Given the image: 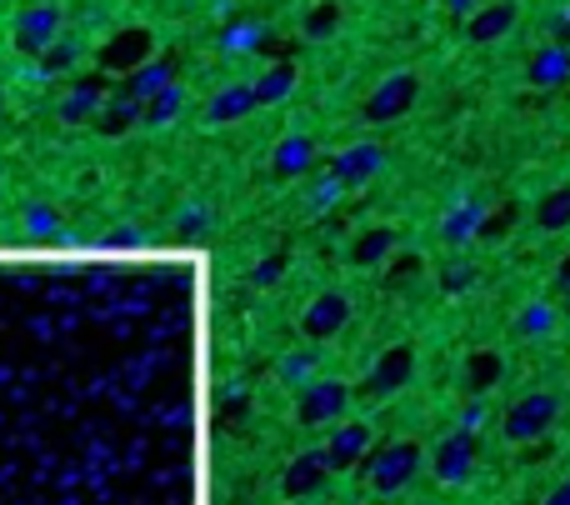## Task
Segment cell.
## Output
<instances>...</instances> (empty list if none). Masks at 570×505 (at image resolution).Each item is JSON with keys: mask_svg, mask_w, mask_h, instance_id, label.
<instances>
[{"mask_svg": "<svg viewBox=\"0 0 570 505\" xmlns=\"http://www.w3.org/2000/svg\"><path fill=\"white\" fill-rule=\"evenodd\" d=\"M366 471H370V485H376L380 495L400 491V485H406L410 475L420 471V445H416V441H390V445H380V451L366 455Z\"/></svg>", "mask_w": 570, "mask_h": 505, "instance_id": "obj_1", "label": "cell"}, {"mask_svg": "<svg viewBox=\"0 0 570 505\" xmlns=\"http://www.w3.org/2000/svg\"><path fill=\"white\" fill-rule=\"evenodd\" d=\"M556 416H560V400L550 396V390H536V396H526V400H516V406L506 410V441H540L550 426H556Z\"/></svg>", "mask_w": 570, "mask_h": 505, "instance_id": "obj_2", "label": "cell"}, {"mask_svg": "<svg viewBox=\"0 0 570 505\" xmlns=\"http://www.w3.org/2000/svg\"><path fill=\"white\" fill-rule=\"evenodd\" d=\"M55 41H61V11H55V6H25V11L15 15V51L21 55L41 61Z\"/></svg>", "mask_w": 570, "mask_h": 505, "instance_id": "obj_3", "label": "cell"}, {"mask_svg": "<svg viewBox=\"0 0 570 505\" xmlns=\"http://www.w3.org/2000/svg\"><path fill=\"white\" fill-rule=\"evenodd\" d=\"M416 96H420V80L410 76V71H396V76H386L376 90H370L366 120H376V126H386V120H400L410 106H416Z\"/></svg>", "mask_w": 570, "mask_h": 505, "instance_id": "obj_4", "label": "cell"}, {"mask_svg": "<svg viewBox=\"0 0 570 505\" xmlns=\"http://www.w3.org/2000/svg\"><path fill=\"white\" fill-rule=\"evenodd\" d=\"M345 400H351L345 380H311V386H301L295 420H301V426H325V420H335L345 410Z\"/></svg>", "mask_w": 570, "mask_h": 505, "instance_id": "obj_5", "label": "cell"}, {"mask_svg": "<svg viewBox=\"0 0 570 505\" xmlns=\"http://www.w3.org/2000/svg\"><path fill=\"white\" fill-rule=\"evenodd\" d=\"M380 165H386V151H380L376 140H355V146H345L331 161V175L345 185H366L370 175H380Z\"/></svg>", "mask_w": 570, "mask_h": 505, "instance_id": "obj_6", "label": "cell"}, {"mask_svg": "<svg viewBox=\"0 0 570 505\" xmlns=\"http://www.w3.org/2000/svg\"><path fill=\"white\" fill-rule=\"evenodd\" d=\"M435 475H441L445 485H461L465 475H471V465H475V430H455V436H445L441 445H435Z\"/></svg>", "mask_w": 570, "mask_h": 505, "instance_id": "obj_7", "label": "cell"}, {"mask_svg": "<svg viewBox=\"0 0 570 505\" xmlns=\"http://www.w3.org/2000/svg\"><path fill=\"white\" fill-rule=\"evenodd\" d=\"M331 471H335V465H331V455H325V451H305V455H295V461L286 465V481H280V491L291 495V501H301V495L321 491Z\"/></svg>", "mask_w": 570, "mask_h": 505, "instance_id": "obj_8", "label": "cell"}, {"mask_svg": "<svg viewBox=\"0 0 570 505\" xmlns=\"http://www.w3.org/2000/svg\"><path fill=\"white\" fill-rule=\"evenodd\" d=\"M526 80H530L536 90L566 86V80H570V45H566V41L540 45V51L530 55V65H526Z\"/></svg>", "mask_w": 570, "mask_h": 505, "instance_id": "obj_9", "label": "cell"}, {"mask_svg": "<svg viewBox=\"0 0 570 505\" xmlns=\"http://www.w3.org/2000/svg\"><path fill=\"white\" fill-rule=\"evenodd\" d=\"M410 370H416V351H410V345H390L376 361V370H370L366 390L370 396H390V390H400L410 380Z\"/></svg>", "mask_w": 570, "mask_h": 505, "instance_id": "obj_10", "label": "cell"}, {"mask_svg": "<svg viewBox=\"0 0 570 505\" xmlns=\"http://www.w3.org/2000/svg\"><path fill=\"white\" fill-rule=\"evenodd\" d=\"M345 321H351V301H345L341 291H325L321 301H311V311L301 315V331L311 335V341H325V335H335Z\"/></svg>", "mask_w": 570, "mask_h": 505, "instance_id": "obj_11", "label": "cell"}, {"mask_svg": "<svg viewBox=\"0 0 570 505\" xmlns=\"http://www.w3.org/2000/svg\"><path fill=\"white\" fill-rule=\"evenodd\" d=\"M516 0H491V6H481V11L475 15H465V35H471L475 45H491V41H501V35L510 31V25H516Z\"/></svg>", "mask_w": 570, "mask_h": 505, "instance_id": "obj_12", "label": "cell"}, {"mask_svg": "<svg viewBox=\"0 0 570 505\" xmlns=\"http://www.w3.org/2000/svg\"><path fill=\"white\" fill-rule=\"evenodd\" d=\"M106 76H80L76 86H71V96L61 100V120H71V126H80V120L100 116V106H106Z\"/></svg>", "mask_w": 570, "mask_h": 505, "instance_id": "obj_13", "label": "cell"}, {"mask_svg": "<svg viewBox=\"0 0 570 505\" xmlns=\"http://www.w3.org/2000/svg\"><path fill=\"white\" fill-rule=\"evenodd\" d=\"M315 165V140L311 136H286L270 151V171L280 175V181H295V175H311Z\"/></svg>", "mask_w": 570, "mask_h": 505, "instance_id": "obj_14", "label": "cell"}, {"mask_svg": "<svg viewBox=\"0 0 570 505\" xmlns=\"http://www.w3.org/2000/svg\"><path fill=\"white\" fill-rule=\"evenodd\" d=\"M325 455H331L335 471L366 465V455H370V426H341V430L331 436V445H325Z\"/></svg>", "mask_w": 570, "mask_h": 505, "instance_id": "obj_15", "label": "cell"}, {"mask_svg": "<svg viewBox=\"0 0 570 505\" xmlns=\"http://www.w3.org/2000/svg\"><path fill=\"white\" fill-rule=\"evenodd\" d=\"M146 61H151V35L146 31H126L100 51V65H106V71H126V76L136 71V65H146Z\"/></svg>", "mask_w": 570, "mask_h": 505, "instance_id": "obj_16", "label": "cell"}, {"mask_svg": "<svg viewBox=\"0 0 570 505\" xmlns=\"http://www.w3.org/2000/svg\"><path fill=\"white\" fill-rule=\"evenodd\" d=\"M171 80H175V61H171V55H155V61L136 65V71L126 76V96H136L140 106H146V100H151L155 90H165Z\"/></svg>", "mask_w": 570, "mask_h": 505, "instance_id": "obj_17", "label": "cell"}, {"mask_svg": "<svg viewBox=\"0 0 570 505\" xmlns=\"http://www.w3.org/2000/svg\"><path fill=\"white\" fill-rule=\"evenodd\" d=\"M256 106H260V100H256V86L236 80V86H226V90H216V96H211V110H205V116L216 120V126H226V120H246Z\"/></svg>", "mask_w": 570, "mask_h": 505, "instance_id": "obj_18", "label": "cell"}, {"mask_svg": "<svg viewBox=\"0 0 570 505\" xmlns=\"http://www.w3.org/2000/svg\"><path fill=\"white\" fill-rule=\"evenodd\" d=\"M140 120H146V106H140L136 96H126V90H120L116 100H106V106H100L96 126L106 130V136H126V130H130V126H140Z\"/></svg>", "mask_w": 570, "mask_h": 505, "instance_id": "obj_19", "label": "cell"}, {"mask_svg": "<svg viewBox=\"0 0 570 505\" xmlns=\"http://www.w3.org/2000/svg\"><path fill=\"white\" fill-rule=\"evenodd\" d=\"M481 226H485V205H475V201H461L455 211H445V221H441V236L451 240V246H465L471 236H481Z\"/></svg>", "mask_w": 570, "mask_h": 505, "instance_id": "obj_20", "label": "cell"}, {"mask_svg": "<svg viewBox=\"0 0 570 505\" xmlns=\"http://www.w3.org/2000/svg\"><path fill=\"white\" fill-rule=\"evenodd\" d=\"M250 86H256L260 106H280V100L295 90V65H266V71H260Z\"/></svg>", "mask_w": 570, "mask_h": 505, "instance_id": "obj_21", "label": "cell"}, {"mask_svg": "<svg viewBox=\"0 0 570 505\" xmlns=\"http://www.w3.org/2000/svg\"><path fill=\"white\" fill-rule=\"evenodd\" d=\"M390 250H396V230L376 226V230H366V236L355 240L351 260H355V266H380V260H390Z\"/></svg>", "mask_w": 570, "mask_h": 505, "instance_id": "obj_22", "label": "cell"}, {"mask_svg": "<svg viewBox=\"0 0 570 505\" xmlns=\"http://www.w3.org/2000/svg\"><path fill=\"white\" fill-rule=\"evenodd\" d=\"M536 226L546 230V236H556V230L570 226V185H556V191L536 205Z\"/></svg>", "mask_w": 570, "mask_h": 505, "instance_id": "obj_23", "label": "cell"}, {"mask_svg": "<svg viewBox=\"0 0 570 505\" xmlns=\"http://www.w3.org/2000/svg\"><path fill=\"white\" fill-rule=\"evenodd\" d=\"M181 106H185V86L171 80L165 90H155V96L146 100V120H140V126H165V120L181 116Z\"/></svg>", "mask_w": 570, "mask_h": 505, "instance_id": "obj_24", "label": "cell"}, {"mask_svg": "<svg viewBox=\"0 0 570 505\" xmlns=\"http://www.w3.org/2000/svg\"><path fill=\"white\" fill-rule=\"evenodd\" d=\"M495 380H501V355H495V351H475L471 361H465V390L481 396V390H491Z\"/></svg>", "mask_w": 570, "mask_h": 505, "instance_id": "obj_25", "label": "cell"}, {"mask_svg": "<svg viewBox=\"0 0 570 505\" xmlns=\"http://www.w3.org/2000/svg\"><path fill=\"white\" fill-rule=\"evenodd\" d=\"M21 221H25V230H31L35 240H65V236H61V211H55V205L31 201V205L21 211Z\"/></svg>", "mask_w": 570, "mask_h": 505, "instance_id": "obj_26", "label": "cell"}, {"mask_svg": "<svg viewBox=\"0 0 570 505\" xmlns=\"http://www.w3.org/2000/svg\"><path fill=\"white\" fill-rule=\"evenodd\" d=\"M260 45H266V25H256V21H236L221 31V51H230V55H250V51H260Z\"/></svg>", "mask_w": 570, "mask_h": 505, "instance_id": "obj_27", "label": "cell"}, {"mask_svg": "<svg viewBox=\"0 0 570 505\" xmlns=\"http://www.w3.org/2000/svg\"><path fill=\"white\" fill-rule=\"evenodd\" d=\"M311 376H315V345H301V351H291L280 361V380L286 386H311Z\"/></svg>", "mask_w": 570, "mask_h": 505, "instance_id": "obj_28", "label": "cell"}, {"mask_svg": "<svg viewBox=\"0 0 570 505\" xmlns=\"http://www.w3.org/2000/svg\"><path fill=\"white\" fill-rule=\"evenodd\" d=\"M80 61V41H71V35H61V41L51 45V51L41 55V71L45 76H65V71H71V65Z\"/></svg>", "mask_w": 570, "mask_h": 505, "instance_id": "obj_29", "label": "cell"}, {"mask_svg": "<svg viewBox=\"0 0 570 505\" xmlns=\"http://www.w3.org/2000/svg\"><path fill=\"white\" fill-rule=\"evenodd\" d=\"M335 21H341V6H335V0H321L315 11H305V35H311V41H325V35H335Z\"/></svg>", "mask_w": 570, "mask_h": 505, "instance_id": "obj_30", "label": "cell"}, {"mask_svg": "<svg viewBox=\"0 0 570 505\" xmlns=\"http://www.w3.org/2000/svg\"><path fill=\"white\" fill-rule=\"evenodd\" d=\"M550 325H556V311H550V305H530V311L516 321V331L520 335H546Z\"/></svg>", "mask_w": 570, "mask_h": 505, "instance_id": "obj_31", "label": "cell"}, {"mask_svg": "<svg viewBox=\"0 0 570 505\" xmlns=\"http://www.w3.org/2000/svg\"><path fill=\"white\" fill-rule=\"evenodd\" d=\"M516 226V205H501V211H485V226H481V240H501L506 230Z\"/></svg>", "mask_w": 570, "mask_h": 505, "instance_id": "obj_32", "label": "cell"}, {"mask_svg": "<svg viewBox=\"0 0 570 505\" xmlns=\"http://www.w3.org/2000/svg\"><path fill=\"white\" fill-rule=\"evenodd\" d=\"M345 195V181H335V175H325V181H315V191H311V211H331L335 201Z\"/></svg>", "mask_w": 570, "mask_h": 505, "instance_id": "obj_33", "label": "cell"}, {"mask_svg": "<svg viewBox=\"0 0 570 505\" xmlns=\"http://www.w3.org/2000/svg\"><path fill=\"white\" fill-rule=\"evenodd\" d=\"M205 221H211V211H205V205H181V211H175V226H181L185 236H201Z\"/></svg>", "mask_w": 570, "mask_h": 505, "instance_id": "obj_34", "label": "cell"}, {"mask_svg": "<svg viewBox=\"0 0 570 505\" xmlns=\"http://www.w3.org/2000/svg\"><path fill=\"white\" fill-rule=\"evenodd\" d=\"M280 276H286V256H266L256 270H250V280H256V286H276Z\"/></svg>", "mask_w": 570, "mask_h": 505, "instance_id": "obj_35", "label": "cell"}, {"mask_svg": "<svg viewBox=\"0 0 570 505\" xmlns=\"http://www.w3.org/2000/svg\"><path fill=\"white\" fill-rule=\"evenodd\" d=\"M441 286H445V291H451V296L471 291V286H475V270H471V266H451V270H445V276H441Z\"/></svg>", "mask_w": 570, "mask_h": 505, "instance_id": "obj_36", "label": "cell"}, {"mask_svg": "<svg viewBox=\"0 0 570 505\" xmlns=\"http://www.w3.org/2000/svg\"><path fill=\"white\" fill-rule=\"evenodd\" d=\"M221 416H246V390H230V396H221Z\"/></svg>", "mask_w": 570, "mask_h": 505, "instance_id": "obj_37", "label": "cell"}, {"mask_svg": "<svg viewBox=\"0 0 570 505\" xmlns=\"http://www.w3.org/2000/svg\"><path fill=\"white\" fill-rule=\"evenodd\" d=\"M420 270V256H406V260H396V276L390 280H406V276H416Z\"/></svg>", "mask_w": 570, "mask_h": 505, "instance_id": "obj_38", "label": "cell"}, {"mask_svg": "<svg viewBox=\"0 0 570 505\" xmlns=\"http://www.w3.org/2000/svg\"><path fill=\"white\" fill-rule=\"evenodd\" d=\"M445 6H451V15H475L481 11V0H445Z\"/></svg>", "mask_w": 570, "mask_h": 505, "instance_id": "obj_39", "label": "cell"}, {"mask_svg": "<svg viewBox=\"0 0 570 505\" xmlns=\"http://www.w3.org/2000/svg\"><path fill=\"white\" fill-rule=\"evenodd\" d=\"M461 426H465V430H475V426H481V406H475V400L461 410Z\"/></svg>", "mask_w": 570, "mask_h": 505, "instance_id": "obj_40", "label": "cell"}, {"mask_svg": "<svg viewBox=\"0 0 570 505\" xmlns=\"http://www.w3.org/2000/svg\"><path fill=\"white\" fill-rule=\"evenodd\" d=\"M550 31H556V41H570V11L556 15V21H550Z\"/></svg>", "mask_w": 570, "mask_h": 505, "instance_id": "obj_41", "label": "cell"}, {"mask_svg": "<svg viewBox=\"0 0 570 505\" xmlns=\"http://www.w3.org/2000/svg\"><path fill=\"white\" fill-rule=\"evenodd\" d=\"M546 505H570V481L566 485H556V491H550V501Z\"/></svg>", "mask_w": 570, "mask_h": 505, "instance_id": "obj_42", "label": "cell"}, {"mask_svg": "<svg viewBox=\"0 0 570 505\" xmlns=\"http://www.w3.org/2000/svg\"><path fill=\"white\" fill-rule=\"evenodd\" d=\"M556 280H560V291H570V256L560 260V276H556Z\"/></svg>", "mask_w": 570, "mask_h": 505, "instance_id": "obj_43", "label": "cell"}, {"mask_svg": "<svg viewBox=\"0 0 570 505\" xmlns=\"http://www.w3.org/2000/svg\"><path fill=\"white\" fill-rule=\"evenodd\" d=\"M0 116H6V96H0Z\"/></svg>", "mask_w": 570, "mask_h": 505, "instance_id": "obj_44", "label": "cell"}]
</instances>
